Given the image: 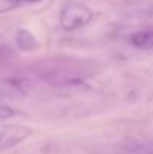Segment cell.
<instances>
[{"mask_svg": "<svg viewBox=\"0 0 153 154\" xmlns=\"http://www.w3.org/2000/svg\"><path fill=\"white\" fill-rule=\"evenodd\" d=\"M129 41L138 50H153V27L137 30L131 35Z\"/></svg>", "mask_w": 153, "mask_h": 154, "instance_id": "3957f363", "label": "cell"}, {"mask_svg": "<svg viewBox=\"0 0 153 154\" xmlns=\"http://www.w3.org/2000/svg\"><path fill=\"white\" fill-rule=\"evenodd\" d=\"M33 130L24 124L14 123H0V151L11 150L21 142H24Z\"/></svg>", "mask_w": 153, "mask_h": 154, "instance_id": "7a4b0ae2", "label": "cell"}, {"mask_svg": "<svg viewBox=\"0 0 153 154\" xmlns=\"http://www.w3.org/2000/svg\"><path fill=\"white\" fill-rule=\"evenodd\" d=\"M93 20V12L81 3H68L59 14V24L66 32H75L86 27Z\"/></svg>", "mask_w": 153, "mask_h": 154, "instance_id": "6da1fadb", "label": "cell"}, {"mask_svg": "<svg viewBox=\"0 0 153 154\" xmlns=\"http://www.w3.org/2000/svg\"><path fill=\"white\" fill-rule=\"evenodd\" d=\"M42 0H0V14H6L11 12L20 6H26V5H33Z\"/></svg>", "mask_w": 153, "mask_h": 154, "instance_id": "5b68a950", "label": "cell"}, {"mask_svg": "<svg viewBox=\"0 0 153 154\" xmlns=\"http://www.w3.org/2000/svg\"><path fill=\"white\" fill-rule=\"evenodd\" d=\"M17 45L23 51H33L38 47L35 36L26 29H20L17 32Z\"/></svg>", "mask_w": 153, "mask_h": 154, "instance_id": "277c9868", "label": "cell"}, {"mask_svg": "<svg viewBox=\"0 0 153 154\" xmlns=\"http://www.w3.org/2000/svg\"><path fill=\"white\" fill-rule=\"evenodd\" d=\"M128 154H153V142H135L128 145Z\"/></svg>", "mask_w": 153, "mask_h": 154, "instance_id": "8992f818", "label": "cell"}]
</instances>
